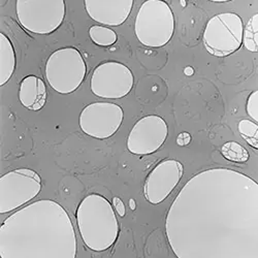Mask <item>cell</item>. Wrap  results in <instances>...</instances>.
Returning a JSON list of instances; mask_svg holds the SVG:
<instances>
[{
	"mask_svg": "<svg viewBox=\"0 0 258 258\" xmlns=\"http://www.w3.org/2000/svg\"><path fill=\"white\" fill-rule=\"evenodd\" d=\"M258 186L227 168H211L182 188L165 220L179 258L257 257Z\"/></svg>",
	"mask_w": 258,
	"mask_h": 258,
	"instance_id": "obj_1",
	"label": "cell"
},
{
	"mask_svg": "<svg viewBox=\"0 0 258 258\" xmlns=\"http://www.w3.org/2000/svg\"><path fill=\"white\" fill-rule=\"evenodd\" d=\"M77 250L69 213L51 200L20 209L0 226L2 258H75Z\"/></svg>",
	"mask_w": 258,
	"mask_h": 258,
	"instance_id": "obj_2",
	"label": "cell"
},
{
	"mask_svg": "<svg viewBox=\"0 0 258 258\" xmlns=\"http://www.w3.org/2000/svg\"><path fill=\"white\" fill-rule=\"evenodd\" d=\"M81 238L88 249L95 252L109 250L119 235V222L112 204L98 193L82 200L76 212Z\"/></svg>",
	"mask_w": 258,
	"mask_h": 258,
	"instance_id": "obj_3",
	"label": "cell"
},
{
	"mask_svg": "<svg viewBox=\"0 0 258 258\" xmlns=\"http://www.w3.org/2000/svg\"><path fill=\"white\" fill-rule=\"evenodd\" d=\"M175 32V16L163 0H147L141 6L135 22V33L148 48L167 45Z\"/></svg>",
	"mask_w": 258,
	"mask_h": 258,
	"instance_id": "obj_4",
	"label": "cell"
},
{
	"mask_svg": "<svg viewBox=\"0 0 258 258\" xmlns=\"http://www.w3.org/2000/svg\"><path fill=\"white\" fill-rule=\"evenodd\" d=\"M87 66L81 52L74 47L53 52L46 62L45 76L51 88L60 94L75 92L84 82Z\"/></svg>",
	"mask_w": 258,
	"mask_h": 258,
	"instance_id": "obj_5",
	"label": "cell"
},
{
	"mask_svg": "<svg viewBox=\"0 0 258 258\" xmlns=\"http://www.w3.org/2000/svg\"><path fill=\"white\" fill-rule=\"evenodd\" d=\"M244 23L235 13H221L212 17L205 27L203 42L207 52L215 57H227L243 45Z\"/></svg>",
	"mask_w": 258,
	"mask_h": 258,
	"instance_id": "obj_6",
	"label": "cell"
},
{
	"mask_svg": "<svg viewBox=\"0 0 258 258\" xmlns=\"http://www.w3.org/2000/svg\"><path fill=\"white\" fill-rule=\"evenodd\" d=\"M16 14L20 25L39 35L55 32L67 14L64 0H17Z\"/></svg>",
	"mask_w": 258,
	"mask_h": 258,
	"instance_id": "obj_7",
	"label": "cell"
},
{
	"mask_svg": "<svg viewBox=\"0 0 258 258\" xmlns=\"http://www.w3.org/2000/svg\"><path fill=\"white\" fill-rule=\"evenodd\" d=\"M41 178L35 170L18 168L0 178V214L23 207L35 199L41 190Z\"/></svg>",
	"mask_w": 258,
	"mask_h": 258,
	"instance_id": "obj_8",
	"label": "cell"
},
{
	"mask_svg": "<svg viewBox=\"0 0 258 258\" xmlns=\"http://www.w3.org/2000/svg\"><path fill=\"white\" fill-rule=\"evenodd\" d=\"M134 84V74L125 64L105 61L94 69L90 79V89L97 97L120 99L131 93Z\"/></svg>",
	"mask_w": 258,
	"mask_h": 258,
	"instance_id": "obj_9",
	"label": "cell"
},
{
	"mask_svg": "<svg viewBox=\"0 0 258 258\" xmlns=\"http://www.w3.org/2000/svg\"><path fill=\"white\" fill-rule=\"evenodd\" d=\"M124 112L113 102H93L82 110L79 124L82 132L97 140L113 137L122 125Z\"/></svg>",
	"mask_w": 258,
	"mask_h": 258,
	"instance_id": "obj_10",
	"label": "cell"
},
{
	"mask_svg": "<svg viewBox=\"0 0 258 258\" xmlns=\"http://www.w3.org/2000/svg\"><path fill=\"white\" fill-rule=\"evenodd\" d=\"M167 136L165 120L157 115H148L134 125L127 138V149L135 155L153 154L163 146Z\"/></svg>",
	"mask_w": 258,
	"mask_h": 258,
	"instance_id": "obj_11",
	"label": "cell"
},
{
	"mask_svg": "<svg viewBox=\"0 0 258 258\" xmlns=\"http://www.w3.org/2000/svg\"><path fill=\"white\" fill-rule=\"evenodd\" d=\"M184 174L183 164L176 159H164L147 176L144 196L152 205L163 203L180 183Z\"/></svg>",
	"mask_w": 258,
	"mask_h": 258,
	"instance_id": "obj_12",
	"label": "cell"
},
{
	"mask_svg": "<svg viewBox=\"0 0 258 258\" xmlns=\"http://www.w3.org/2000/svg\"><path fill=\"white\" fill-rule=\"evenodd\" d=\"M85 10L95 22L107 26H120L128 19L134 0H85Z\"/></svg>",
	"mask_w": 258,
	"mask_h": 258,
	"instance_id": "obj_13",
	"label": "cell"
},
{
	"mask_svg": "<svg viewBox=\"0 0 258 258\" xmlns=\"http://www.w3.org/2000/svg\"><path fill=\"white\" fill-rule=\"evenodd\" d=\"M19 100L27 110L37 112L45 106L48 92L45 82L40 78L30 75L20 83Z\"/></svg>",
	"mask_w": 258,
	"mask_h": 258,
	"instance_id": "obj_14",
	"label": "cell"
},
{
	"mask_svg": "<svg viewBox=\"0 0 258 258\" xmlns=\"http://www.w3.org/2000/svg\"><path fill=\"white\" fill-rule=\"evenodd\" d=\"M16 66V52L12 41L5 33H0V86L6 85L11 80Z\"/></svg>",
	"mask_w": 258,
	"mask_h": 258,
	"instance_id": "obj_15",
	"label": "cell"
},
{
	"mask_svg": "<svg viewBox=\"0 0 258 258\" xmlns=\"http://www.w3.org/2000/svg\"><path fill=\"white\" fill-rule=\"evenodd\" d=\"M89 36L95 45L99 47H111L118 39L117 33L110 27L94 25L89 29Z\"/></svg>",
	"mask_w": 258,
	"mask_h": 258,
	"instance_id": "obj_16",
	"label": "cell"
},
{
	"mask_svg": "<svg viewBox=\"0 0 258 258\" xmlns=\"http://www.w3.org/2000/svg\"><path fill=\"white\" fill-rule=\"evenodd\" d=\"M220 152L226 160L235 163H245L249 159V152L247 149L236 142L225 143L221 147Z\"/></svg>",
	"mask_w": 258,
	"mask_h": 258,
	"instance_id": "obj_17",
	"label": "cell"
},
{
	"mask_svg": "<svg viewBox=\"0 0 258 258\" xmlns=\"http://www.w3.org/2000/svg\"><path fill=\"white\" fill-rule=\"evenodd\" d=\"M243 44L248 51L258 52V14L253 15L244 27Z\"/></svg>",
	"mask_w": 258,
	"mask_h": 258,
	"instance_id": "obj_18",
	"label": "cell"
},
{
	"mask_svg": "<svg viewBox=\"0 0 258 258\" xmlns=\"http://www.w3.org/2000/svg\"><path fill=\"white\" fill-rule=\"evenodd\" d=\"M241 137L254 149H258V125L249 119H243L238 124Z\"/></svg>",
	"mask_w": 258,
	"mask_h": 258,
	"instance_id": "obj_19",
	"label": "cell"
},
{
	"mask_svg": "<svg viewBox=\"0 0 258 258\" xmlns=\"http://www.w3.org/2000/svg\"><path fill=\"white\" fill-rule=\"evenodd\" d=\"M246 111L248 116L254 121L258 122V91H253L247 100Z\"/></svg>",
	"mask_w": 258,
	"mask_h": 258,
	"instance_id": "obj_20",
	"label": "cell"
},
{
	"mask_svg": "<svg viewBox=\"0 0 258 258\" xmlns=\"http://www.w3.org/2000/svg\"><path fill=\"white\" fill-rule=\"evenodd\" d=\"M113 208L116 211V213L119 215L120 217H124L126 214V209H125V205L122 202L121 199L115 197L113 198Z\"/></svg>",
	"mask_w": 258,
	"mask_h": 258,
	"instance_id": "obj_21",
	"label": "cell"
},
{
	"mask_svg": "<svg viewBox=\"0 0 258 258\" xmlns=\"http://www.w3.org/2000/svg\"><path fill=\"white\" fill-rule=\"evenodd\" d=\"M191 142V136L188 133H181L177 138V144L181 147L189 145Z\"/></svg>",
	"mask_w": 258,
	"mask_h": 258,
	"instance_id": "obj_22",
	"label": "cell"
},
{
	"mask_svg": "<svg viewBox=\"0 0 258 258\" xmlns=\"http://www.w3.org/2000/svg\"><path fill=\"white\" fill-rule=\"evenodd\" d=\"M184 74H185L187 77H191L193 74H195V70H193L191 67H187V68H185V70H184Z\"/></svg>",
	"mask_w": 258,
	"mask_h": 258,
	"instance_id": "obj_23",
	"label": "cell"
},
{
	"mask_svg": "<svg viewBox=\"0 0 258 258\" xmlns=\"http://www.w3.org/2000/svg\"><path fill=\"white\" fill-rule=\"evenodd\" d=\"M129 207H131V209H132L133 211H135V210H136L137 205H136V202H135V200H134V199H131V200H129Z\"/></svg>",
	"mask_w": 258,
	"mask_h": 258,
	"instance_id": "obj_24",
	"label": "cell"
}]
</instances>
